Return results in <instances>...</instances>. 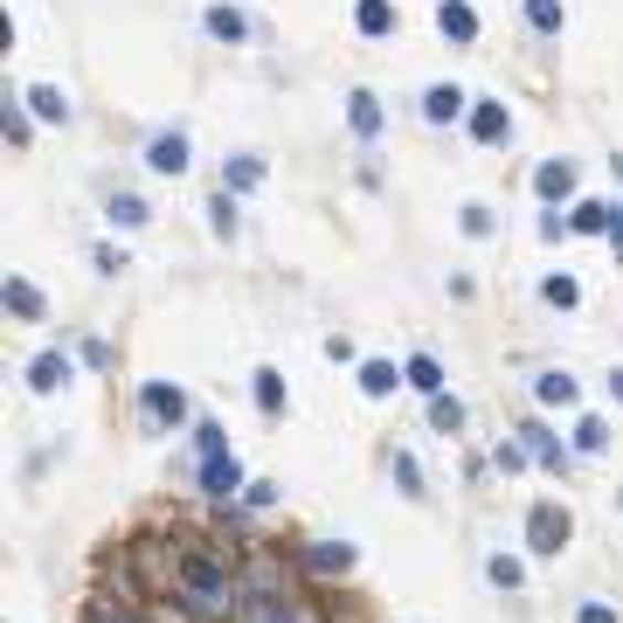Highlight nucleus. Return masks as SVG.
<instances>
[{"instance_id": "nucleus-1", "label": "nucleus", "mask_w": 623, "mask_h": 623, "mask_svg": "<svg viewBox=\"0 0 623 623\" xmlns=\"http://www.w3.org/2000/svg\"><path fill=\"white\" fill-rule=\"evenodd\" d=\"M173 595L194 616H236L243 610V589H236V576H229V561L208 555V548H180L173 555Z\"/></svg>"}, {"instance_id": "nucleus-2", "label": "nucleus", "mask_w": 623, "mask_h": 623, "mask_svg": "<svg viewBox=\"0 0 623 623\" xmlns=\"http://www.w3.org/2000/svg\"><path fill=\"white\" fill-rule=\"evenodd\" d=\"M139 409H146L152 430H180V423H188V395H180V388H167V381H146V388H139Z\"/></svg>"}, {"instance_id": "nucleus-3", "label": "nucleus", "mask_w": 623, "mask_h": 623, "mask_svg": "<svg viewBox=\"0 0 623 623\" xmlns=\"http://www.w3.org/2000/svg\"><path fill=\"white\" fill-rule=\"evenodd\" d=\"M527 548L534 555H561L568 548V513L561 506H534L527 513Z\"/></svg>"}, {"instance_id": "nucleus-4", "label": "nucleus", "mask_w": 623, "mask_h": 623, "mask_svg": "<svg viewBox=\"0 0 623 623\" xmlns=\"http://www.w3.org/2000/svg\"><path fill=\"white\" fill-rule=\"evenodd\" d=\"M201 485L215 492V499H236V492H243V464L229 451H201Z\"/></svg>"}, {"instance_id": "nucleus-5", "label": "nucleus", "mask_w": 623, "mask_h": 623, "mask_svg": "<svg viewBox=\"0 0 623 623\" xmlns=\"http://www.w3.org/2000/svg\"><path fill=\"white\" fill-rule=\"evenodd\" d=\"M305 568H312V576H347L353 548H347V540H305Z\"/></svg>"}, {"instance_id": "nucleus-6", "label": "nucleus", "mask_w": 623, "mask_h": 623, "mask_svg": "<svg viewBox=\"0 0 623 623\" xmlns=\"http://www.w3.org/2000/svg\"><path fill=\"white\" fill-rule=\"evenodd\" d=\"M236 623H298V603L292 595H243Z\"/></svg>"}, {"instance_id": "nucleus-7", "label": "nucleus", "mask_w": 623, "mask_h": 623, "mask_svg": "<svg viewBox=\"0 0 623 623\" xmlns=\"http://www.w3.org/2000/svg\"><path fill=\"white\" fill-rule=\"evenodd\" d=\"M146 167H152V173H188V139H180V133H160V139L146 146Z\"/></svg>"}, {"instance_id": "nucleus-8", "label": "nucleus", "mask_w": 623, "mask_h": 623, "mask_svg": "<svg viewBox=\"0 0 623 623\" xmlns=\"http://www.w3.org/2000/svg\"><path fill=\"white\" fill-rule=\"evenodd\" d=\"M63 381H70V360L63 353H35L29 360V388H35V395H56Z\"/></svg>"}, {"instance_id": "nucleus-9", "label": "nucleus", "mask_w": 623, "mask_h": 623, "mask_svg": "<svg viewBox=\"0 0 623 623\" xmlns=\"http://www.w3.org/2000/svg\"><path fill=\"white\" fill-rule=\"evenodd\" d=\"M402 381L415 388V395H430V402H436V395H444V368H436V360H430V353H415V360H409V368H402Z\"/></svg>"}, {"instance_id": "nucleus-10", "label": "nucleus", "mask_w": 623, "mask_h": 623, "mask_svg": "<svg viewBox=\"0 0 623 623\" xmlns=\"http://www.w3.org/2000/svg\"><path fill=\"white\" fill-rule=\"evenodd\" d=\"M436 29H444L451 42H472L478 35V14L464 8V0H444V8H436Z\"/></svg>"}, {"instance_id": "nucleus-11", "label": "nucleus", "mask_w": 623, "mask_h": 623, "mask_svg": "<svg viewBox=\"0 0 623 623\" xmlns=\"http://www.w3.org/2000/svg\"><path fill=\"white\" fill-rule=\"evenodd\" d=\"M534 188H540V201H561V194H576V167L568 160H548L534 173Z\"/></svg>"}, {"instance_id": "nucleus-12", "label": "nucleus", "mask_w": 623, "mask_h": 623, "mask_svg": "<svg viewBox=\"0 0 623 623\" xmlns=\"http://www.w3.org/2000/svg\"><path fill=\"white\" fill-rule=\"evenodd\" d=\"M29 112L49 118V125H70V97H63L56 84H35V91H29Z\"/></svg>"}, {"instance_id": "nucleus-13", "label": "nucleus", "mask_w": 623, "mask_h": 623, "mask_svg": "<svg viewBox=\"0 0 623 623\" xmlns=\"http://www.w3.org/2000/svg\"><path fill=\"white\" fill-rule=\"evenodd\" d=\"M457 112H464V91H457V84H436V91L423 97V118H430V125H451Z\"/></svg>"}, {"instance_id": "nucleus-14", "label": "nucleus", "mask_w": 623, "mask_h": 623, "mask_svg": "<svg viewBox=\"0 0 623 623\" xmlns=\"http://www.w3.org/2000/svg\"><path fill=\"white\" fill-rule=\"evenodd\" d=\"M610 222H616V208H603V201H582L568 215V229H582V236H610Z\"/></svg>"}, {"instance_id": "nucleus-15", "label": "nucleus", "mask_w": 623, "mask_h": 623, "mask_svg": "<svg viewBox=\"0 0 623 623\" xmlns=\"http://www.w3.org/2000/svg\"><path fill=\"white\" fill-rule=\"evenodd\" d=\"M8 312H14V319H42V292L29 277H8Z\"/></svg>"}, {"instance_id": "nucleus-16", "label": "nucleus", "mask_w": 623, "mask_h": 623, "mask_svg": "<svg viewBox=\"0 0 623 623\" xmlns=\"http://www.w3.org/2000/svg\"><path fill=\"white\" fill-rule=\"evenodd\" d=\"M347 104H353V112H347V118H353V133H360V139H374V133H381V104H374L368 91H353Z\"/></svg>"}, {"instance_id": "nucleus-17", "label": "nucleus", "mask_w": 623, "mask_h": 623, "mask_svg": "<svg viewBox=\"0 0 623 623\" xmlns=\"http://www.w3.org/2000/svg\"><path fill=\"white\" fill-rule=\"evenodd\" d=\"M264 180V160H229L222 167V194H243V188H256Z\"/></svg>"}, {"instance_id": "nucleus-18", "label": "nucleus", "mask_w": 623, "mask_h": 623, "mask_svg": "<svg viewBox=\"0 0 623 623\" xmlns=\"http://www.w3.org/2000/svg\"><path fill=\"white\" fill-rule=\"evenodd\" d=\"M360 35H388V29H395V8H388V0H360Z\"/></svg>"}, {"instance_id": "nucleus-19", "label": "nucleus", "mask_w": 623, "mask_h": 623, "mask_svg": "<svg viewBox=\"0 0 623 623\" xmlns=\"http://www.w3.org/2000/svg\"><path fill=\"white\" fill-rule=\"evenodd\" d=\"M256 409H264V415L284 409V374L277 368H256Z\"/></svg>"}, {"instance_id": "nucleus-20", "label": "nucleus", "mask_w": 623, "mask_h": 623, "mask_svg": "<svg viewBox=\"0 0 623 623\" xmlns=\"http://www.w3.org/2000/svg\"><path fill=\"white\" fill-rule=\"evenodd\" d=\"M208 35H222V42H243L250 35V21L236 8H208Z\"/></svg>"}, {"instance_id": "nucleus-21", "label": "nucleus", "mask_w": 623, "mask_h": 623, "mask_svg": "<svg viewBox=\"0 0 623 623\" xmlns=\"http://www.w3.org/2000/svg\"><path fill=\"white\" fill-rule=\"evenodd\" d=\"M472 133L492 146V139H506V104H478V112H472Z\"/></svg>"}, {"instance_id": "nucleus-22", "label": "nucleus", "mask_w": 623, "mask_h": 623, "mask_svg": "<svg viewBox=\"0 0 623 623\" xmlns=\"http://www.w3.org/2000/svg\"><path fill=\"white\" fill-rule=\"evenodd\" d=\"M430 423L444 430V436H457V430H464V402H457V395H436V402H430Z\"/></svg>"}, {"instance_id": "nucleus-23", "label": "nucleus", "mask_w": 623, "mask_h": 623, "mask_svg": "<svg viewBox=\"0 0 623 623\" xmlns=\"http://www.w3.org/2000/svg\"><path fill=\"white\" fill-rule=\"evenodd\" d=\"M534 395H540V402H561V409H568V402H576V381H568V374L555 368V374H540V381H534Z\"/></svg>"}, {"instance_id": "nucleus-24", "label": "nucleus", "mask_w": 623, "mask_h": 623, "mask_svg": "<svg viewBox=\"0 0 623 623\" xmlns=\"http://www.w3.org/2000/svg\"><path fill=\"white\" fill-rule=\"evenodd\" d=\"M519 436H527V457H540V464H561V444H555V436L540 430V423H527Z\"/></svg>"}, {"instance_id": "nucleus-25", "label": "nucleus", "mask_w": 623, "mask_h": 623, "mask_svg": "<svg viewBox=\"0 0 623 623\" xmlns=\"http://www.w3.org/2000/svg\"><path fill=\"white\" fill-rule=\"evenodd\" d=\"M360 388H368V395H395V368H388V360H368V368H360Z\"/></svg>"}, {"instance_id": "nucleus-26", "label": "nucleus", "mask_w": 623, "mask_h": 623, "mask_svg": "<svg viewBox=\"0 0 623 623\" xmlns=\"http://www.w3.org/2000/svg\"><path fill=\"white\" fill-rule=\"evenodd\" d=\"M112 222H118V229H139V222H146V201H139V194H112Z\"/></svg>"}, {"instance_id": "nucleus-27", "label": "nucleus", "mask_w": 623, "mask_h": 623, "mask_svg": "<svg viewBox=\"0 0 623 623\" xmlns=\"http://www.w3.org/2000/svg\"><path fill=\"white\" fill-rule=\"evenodd\" d=\"M527 21H534L540 35H555L561 29V0H527Z\"/></svg>"}, {"instance_id": "nucleus-28", "label": "nucleus", "mask_w": 623, "mask_h": 623, "mask_svg": "<svg viewBox=\"0 0 623 623\" xmlns=\"http://www.w3.org/2000/svg\"><path fill=\"white\" fill-rule=\"evenodd\" d=\"M603 444H610V430L595 423V415H582V430H576V451H582V457H595Z\"/></svg>"}, {"instance_id": "nucleus-29", "label": "nucleus", "mask_w": 623, "mask_h": 623, "mask_svg": "<svg viewBox=\"0 0 623 623\" xmlns=\"http://www.w3.org/2000/svg\"><path fill=\"white\" fill-rule=\"evenodd\" d=\"M395 485L409 492V499H423V472H415V457H409V451H395Z\"/></svg>"}, {"instance_id": "nucleus-30", "label": "nucleus", "mask_w": 623, "mask_h": 623, "mask_svg": "<svg viewBox=\"0 0 623 623\" xmlns=\"http://www.w3.org/2000/svg\"><path fill=\"white\" fill-rule=\"evenodd\" d=\"M540 298H548V305H561V312H568V305H576L582 292H576V277H548V284H540Z\"/></svg>"}, {"instance_id": "nucleus-31", "label": "nucleus", "mask_w": 623, "mask_h": 623, "mask_svg": "<svg viewBox=\"0 0 623 623\" xmlns=\"http://www.w3.org/2000/svg\"><path fill=\"white\" fill-rule=\"evenodd\" d=\"M208 215H215V236H236V201H229V194L208 201Z\"/></svg>"}, {"instance_id": "nucleus-32", "label": "nucleus", "mask_w": 623, "mask_h": 623, "mask_svg": "<svg viewBox=\"0 0 623 623\" xmlns=\"http://www.w3.org/2000/svg\"><path fill=\"white\" fill-rule=\"evenodd\" d=\"M485 576L499 582V589H519V561H506V555H492V568H485Z\"/></svg>"}, {"instance_id": "nucleus-33", "label": "nucleus", "mask_w": 623, "mask_h": 623, "mask_svg": "<svg viewBox=\"0 0 623 623\" xmlns=\"http://www.w3.org/2000/svg\"><path fill=\"white\" fill-rule=\"evenodd\" d=\"M91 623H146V616H133V610H118V603H91Z\"/></svg>"}, {"instance_id": "nucleus-34", "label": "nucleus", "mask_w": 623, "mask_h": 623, "mask_svg": "<svg viewBox=\"0 0 623 623\" xmlns=\"http://www.w3.org/2000/svg\"><path fill=\"white\" fill-rule=\"evenodd\" d=\"M527 464V444H499V472H519Z\"/></svg>"}, {"instance_id": "nucleus-35", "label": "nucleus", "mask_w": 623, "mask_h": 623, "mask_svg": "<svg viewBox=\"0 0 623 623\" xmlns=\"http://www.w3.org/2000/svg\"><path fill=\"white\" fill-rule=\"evenodd\" d=\"M576 623H616V610H610V603H582V616H576Z\"/></svg>"}, {"instance_id": "nucleus-36", "label": "nucleus", "mask_w": 623, "mask_h": 623, "mask_svg": "<svg viewBox=\"0 0 623 623\" xmlns=\"http://www.w3.org/2000/svg\"><path fill=\"white\" fill-rule=\"evenodd\" d=\"M610 243H616V256H623V215H616V222H610Z\"/></svg>"}, {"instance_id": "nucleus-37", "label": "nucleus", "mask_w": 623, "mask_h": 623, "mask_svg": "<svg viewBox=\"0 0 623 623\" xmlns=\"http://www.w3.org/2000/svg\"><path fill=\"white\" fill-rule=\"evenodd\" d=\"M610 395H616V402H623V374H610Z\"/></svg>"}, {"instance_id": "nucleus-38", "label": "nucleus", "mask_w": 623, "mask_h": 623, "mask_svg": "<svg viewBox=\"0 0 623 623\" xmlns=\"http://www.w3.org/2000/svg\"><path fill=\"white\" fill-rule=\"evenodd\" d=\"M298 623H319V616H312V610H298Z\"/></svg>"}]
</instances>
